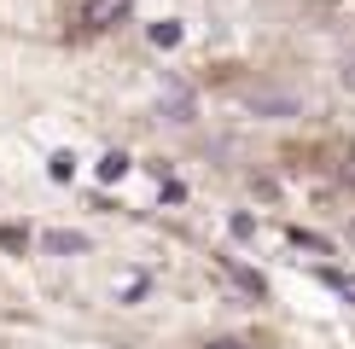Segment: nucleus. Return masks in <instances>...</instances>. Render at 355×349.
Here are the masks:
<instances>
[{
	"instance_id": "nucleus-5",
	"label": "nucleus",
	"mask_w": 355,
	"mask_h": 349,
	"mask_svg": "<svg viewBox=\"0 0 355 349\" xmlns=\"http://www.w3.org/2000/svg\"><path fill=\"white\" fill-rule=\"evenodd\" d=\"M152 41L157 47H175V41H181V24H152Z\"/></svg>"
},
{
	"instance_id": "nucleus-4",
	"label": "nucleus",
	"mask_w": 355,
	"mask_h": 349,
	"mask_svg": "<svg viewBox=\"0 0 355 349\" xmlns=\"http://www.w3.org/2000/svg\"><path fill=\"white\" fill-rule=\"evenodd\" d=\"M320 280H327V285L338 291V297H349V303H355V280H349V274H332V268H327V274H320Z\"/></svg>"
},
{
	"instance_id": "nucleus-9",
	"label": "nucleus",
	"mask_w": 355,
	"mask_h": 349,
	"mask_svg": "<svg viewBox=\"0 0 355 349\" xmlns=\"http://www.w3.org/2000/svg\"><path fill=\"white\" fill-rule=\"evenodd\" d=\"M344 76H349V82H355V64H349V70H344Z\"/></svg>"
},
{
	"instance_id": "nucleus-10",
	"label": "nucleus",
	"mask_w": 355,
	"mask_h": 349,
	"mask_svg": "<svg viewBox=\"0 0 355 349\" xmlns=\"http://www.w3.org/2000/svg\"><path fill=\"white\" fill-rule=\"evenodd\" d=\"M349 239H355V227H349Z\"/></svg>"
},
{
	"instance_id": "nucleus-3",
	"label": "nucleus",
	"mask_w": 355,
	"mask_h": 349,
	"mask_svg": "<svg viewBox=\"0 0 355 349\" xmlns=\"http://www.w3.org/2000/svg\"><path fill=\"white\" fill-rule=\"evenodd\" d=\"M123 174H128V157L123 152H111L105 163H99V181H123Z\"/></svg>"
},
{
	"instance_id": "nucleus-8",
	"label": "nucleus",
	"mask_w": 355,
	"mask_h": 349,
	"mask_svg": "<svg viewBox=\"0 0 355 349\" xmlns=\"http://www.w3.org/2000/svg\"><path fill=\"white\" fill-rule=\"evenodd\" d=\"M210 349H245V343H239V338H221V343H210Z\"/></svg>"
},
{
	"instance_id": "nucleus-1",
	"label": "nucleus",
	"mask_w": 355,
	"mask_h": 349,
	"mask_svg": "<svg viewBox=\"0 0 355 349\" xmlns=\"http://www.w3.org/2000/svg\"><path fill=\"white\" fill-rule=\"evenodd\" d=\"M128 12H135V0H87V6H82V24H87V29H111V24H123Z\"/></svg>"
},
{
	"instance_id": "nucleus-6",
	"label": "nucleus",
	"mask_w": 355,
	"mask_h": 349,
	"mask_svg": "<svg viewBox=\"0 0 355 349\" xmlns=\"http://www.w3.org/2000/svg\"><path fill=\"white\" fill-rule=\"evenodd\" d=\"M70 174H76V157L58 152V157H53V181H70Z\"/></svg>"
},
{
	"instance_id": "nucleus-2",
	"label": "nucleus",
	"mask_w": 355,
	"mask_h": 349,
	"mask_svg": "<svg viewBox=\"0 0 355 349\" xmlns=\"http://www.w3.org/2000/svg\"><path fill=\"white\" fill-rule=\"evenodd\" d=\"M41 244H47L53 256H82V251H87V239H82V233H47Z\"/></svg>"
},
{
	"instance_id": "nucleus-7",
	"label": "nucleus",
	"mask_w": 355,
	"mask_h": 349,
	"mask_svg": "<svg viewBox=\"0 0 355 349\" xmlns=\"http://www.w3.org/2000/svg\"><path fill=\"white\" fill-rule=\"evenodd\" d=\"M344 181H355V152H349V157H344Z\"/></svg>"
}]
</instances>
